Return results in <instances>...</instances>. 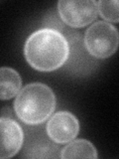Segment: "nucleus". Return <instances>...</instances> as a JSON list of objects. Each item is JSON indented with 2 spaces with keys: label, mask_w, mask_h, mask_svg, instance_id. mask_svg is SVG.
Wrapping results in <instances>:
<instances>
[{
  "label": "nucleus",
  "mask_w": 119,
  "mask_h": 159,
  "mask_svg": "<svg viewBox=\"0 0 119 159\" xmlns=\"http://www.w3.org/2000/svg\"><path fill=\"white\" fill-rule=\"evenodd\" d=\"M26 61L40 72H53L61 68L69 56L67 38L56 29L44 28L29 36L24 46Z\"/></svg>",
  "instance_id": "obj_1"
},
{
  "label": "nucleus",
  "mask_w": 119,
  "mask_h": 159,
  "mask_svg": "<svg viewBox=\"0 0 119 159\" xmlns=\"http://www.w3.org/2000/svg\"><path fill=\"white\" fill-rule=\"evenodd\" d=\"M56 96L42 83L25 86L14 101V111L19 119L29 125H37L52 116L56 108Z\"/></svg>",
  "instance_id": "obj_2"
},
{
  "label": "nucleus",
  "mask_w": 119,
  "mask_h": 159,
  "mask_svg": "<svg viewBox=\"0 0 119 159\" xmlns=\"http://www.w3.org/2000/svg\"><path fill=\"white\" fill-rule=\"evenodd\" d=\"M83 42L90 56L97 59H106L117 51L119 32L111 23L97 21L87 28Z\"/></svg>",
  "instance_id": "obj_3"
},
{
  "label": "nucleus",
  "mask_w": 119,
  "mask_h": 159,
  "mask_svg": "<svg viewBox=\"0 0 119 159\" xmlns=\"http://www.w3.org/2000/svg\"><path fill=\"white\" fill-rule=\"evenodd\" d=\"M58 11L63 21L73 28L87 26L98 15L97 2L92 0H61Z\"/></svg>",
  "instance_id": "obj_4"
},
{
  "label": "nucleus",
  "mask_w": 119,
  "mask_h": 159,
  "mask_svg": "<svg viewBox=\"0 0 119 159\" xmlns=\"http://www.w3.org/2000/svg\"><path fill=\"white\" fill-rule=\"evenodd\" d=\"M46 131L54 142L68 143L77 137L79 132V122L73 113L59 111L49 119Z\"/></svg>",
  "instance_id": "obj_5"
},
{
  "label": "nucleus",
  "mask_w": 119,
  "mask_h": 159,
  "mask_svg": "<svg viewBox=\"0 0 119 159\" xmlns=\"http://www.w3.org/2000/svg\"><path fill=\"white\" fill-rule=\"evenodd\" d=\"M0 131H1L0 158H11L16 155L23 145V130L14 119L2 116L0 118Z\"/></svg>",
  "instance_id": "obj_6"
},
{
  "label": "nucleus",
  "mask_w": 119,
  "mask_h": 159,
  "mask_svg": "<svg viewBox=\"0 0 119 159\" xmlns=\"http://www.w3.org/2000/svg\"><path fill=\"white\" fill-rule=\"evenodd\" d=\"M22 80L17 71L2 67L0 70V98L2 101L10 99L17 96L21 91Z\"/></svg>",
  "instance_id": "obj_7"
},
{
  "label": "nucleus",
  "mask_w": 119,
  "mask_h": 159,
  "mask_svg": "<svg viewBox=\"0 0 119 159\" xmlns=\"http://www.w3.org/2000/svg\"><path fill=\"white\" fill-rule=\"evenodd\" d=\"M61 157L64 159L69 158H89L96 159L98 157L96 148L86 139L72 140L68 145L61 150Z\"/></svg>",
  "instance_id": "obj_8"
},
{
  "label": "nucleus",
  "mask_w": 119,
  "mask_h": 159,
  "mask_svg": "<svg viewBox=\"0 0 119 159\" xmlns=\"http://www.w3.org/2000/svg\"><path fill=\"white\" fill-rule=\"evenodd\" d=\"M98 14L109 23L119 22V0L97 1Z\"/></svg>",
  "instance_id": "obj_9"
}]
</instances>
